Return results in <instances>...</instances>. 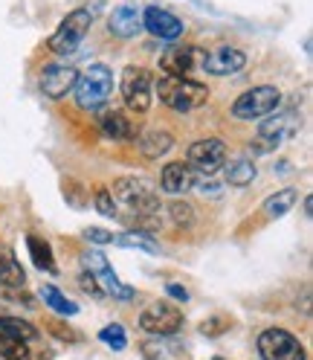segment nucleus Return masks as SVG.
<instances>
[{
    "label": "nucleus",
    "instance_id": "a211bd4d",
    "mask_svg": "<svg viewBox=\"0 0 313 360\" xmlns=\"http://www.w3.org/2000/svg\"><path fill=\"white\" fill-rule=\"evenodd\" d=\"M194 186V172L189 169V163L177 160V163H166L163 174H160V189L168 195H183Z\"/></svg>",
    "mask_w": 313,
    "mask_h": 360
},
{
    "label": "nucleus",
    "instance_id": "9b49d317",
    "mask_svg": "<svg viewBox=\"0 0 313 360\" xmlns=\"http://www.w3.org/2000/svg\"><path fill=\"white\" fill-rule=\"evenodd\" d=\"M140 328L156 337H168L183 328V311L174 302H151L140 314Z\"/></svg>",
    "mask_w": 313,
    "mask_h": 360
},
{
    "label": "nucleus",
    "instance_id": "9d476101",
    "mask_svg": "<svg viewBox=\"0 0 313 360\" xmlns=\"http://www.w3.org/2000/svg\"><path fill=\"white\" fill-rule=\"evenodd\" d=\"M81 262H84V270H87V274H93V279L99 282V288L105 290L107 297H114V300H119V302H131L133 297H137V290L119 282V276L114 274V267L107 264V259H105L99 250L81 256Z\"/></svg>",
    "mask_w": 313,
    "mask_h": 360
},
{
    "label": "nucleus",
    "instance_id": "4be33fe9",
    "mask_svg": "<svg viewBox=\"0 0 313 360\" xmlns=\"http://www.w3.org/2000/svg\"><path fill=\"white\" fill-rule=\"evenodd\" d=\"M171 146H174V137L168 131H148V134H142V140H140V148H142V154L148 157V160H156V157L168 154Z\"/></svg>",
    "mask_w": 313,
    "mask_h": 360
},
{
    "label": "nucleus",
    "instance_id": "c9c22d12",
    "mask_svg": "<svg viewBox=\"0 0 313 360\" xmlns=\"http://www.w3.org/2000/svg\"><path fill=\"white\" fill-rule=\"evenodd\" d=\"M166 294H168L171 300H177V302H189V290H186L183 285H177V282H168V285H166Z\"/></svg>",
    "mask_w": 313,
    "mask_h": 360
},
{
    "label": "nucleus",
    "instance_id": "c85d7f7f",
    "mask_svg": "<svg viewBox=\"0 0 313 360\" xmlns=\"http://www.w3.org/2000/svg\"><path fill=\"white\" fill-rule=\"evenodd\" d=\"M99 340H102V343H107L110 349H116V352H122V349L128 346L125 328H122L119 323H110V326H105V328L99 331Z\"/></svg>",
    "mask_w": 313,
    "mask_h": 360
},
{
    "label": "nucleus",
    "instance_id": "4468645a",
    "mask_svg": "<svg viewBox=\"0 0 313 360\" xmlns=\"http://www.w3.org/2000/svg\"><path fill=\"white\" fill-rule=\"evenodd\" d=\"M142 30H148L154 38H160V41H177V38L183 35L186 24L177 15H171L168 9L148 6L142 12Z\"/></svg>",
    "mask_w": 313,
    "mask_h": 360
},
{
    "label": "nucleus",
    "instance_id": "39448f33",
    "mask_svg": "<svg viewBox=\"0 0 313 360\" xmlns=\"http://www.w3.org/2000/svg\"><path fill=\"white\" fill-rule=\"evenodd\" d=\"M91 24H93V15L87 9H73L70 15H67L58 30L50 35V44L47 47L55 53V56H70L79 50V44L84 41V35L91 32Z\"/></svg>",
    "mask_w": 313,
    "mask_h": 360
},
{
    "label": "nucleus",
    "instance_id": "f3484780",
    "mask_svg": "<svg viewBox=\"0 0 313 360\" xmlns=\"http://www.w3.org/2000/svg\"><path fill=\"white\" fill-rule=\"evenodd\" d=\"M107 30L116 38H137L142 32V15L133 6H116L107 15Z\"/></svg>",
    "mask_w": 313,
    "mask_h": 360
},
{
    "label": "nucleus",
    "instance_id": "20e7f679",
    "mask_svg": "<svg viewBox=\"0 0 313 360\" xmlns=\"http://www.w3.org/2000/svg\"><path fill=\"white\" fill-rule=\"evenodd\" d=\"M279 105H281V90L273 84H258V87H250L247 94H241L232 102V117L244 120V122L264 120V117H270Z\"/></svg>",
    "mask_w": 313,
    "mask_h": 360
},
{
    "label": "nucleus",
    "instance_id": "a878e982",
    "mask_svg": "<svg viewBox=\"0 0 313 360\" xmlns=\"http://www.w3.org/2000/svg\"><path fill=\"white\" fill-rule=\"evenodd\" d=\"M255 174H258V172H255V163H253V160H235V163L227 166V184L244 189V186L253 184Z\"/></svg>",
    "mask_w": 313,
    "mask_h": 360
},
{
    "label": "nucleus",
    "instance_id": "aec40b11",
    "mask_svg": "<svg viewBox=\"0 0 313 360\" xmlns=\"http://www.w3.org/2000/svg\"><path fill=\"white\" fill-rule=\"evenodd\" d=\"M296 200H299V192L293 186H287V189H279L276 195H270L264 200V215L267 218H284L290 210L296 207Z\"/></svg>",
    "mask_w": 313,
    "mask_h": 360
},
{
    "label": "nucleus",
    "instance_id": "1a4fd4ad",
    "mask_svg": "<svg viewBox=\"0 0 313 360\" xmlns=\"http://www.w3.org/2000/svg\"><path fill=\"white\" fill-rule=\"evenodd\" d=\"M186 163L194 174L200 177H212L223 169V163H227V146H223V140L218 137H206V140H197L189 146V154H186Z\"/></svg>",
    "mask_w": 313,
    "mask_h": 360
},
{
    "label": "nucleus",
    "instance_id": "f03ea898",
    "mask_svg": "<svg viewBox=\"0 0 313 360\" xmlns=\"http://www.w3.org/2000/svg\"><path fill=\"white\" fill-rule=\"evenodd\" d=\"M114 200H119V204H125L133 215H137L140 221H151L160 215V195H156V189L151 186V180L145 177H119L114 184Z\"/></svg>",
    "mask_w": 313,
    "mask_h": 360
},
{
    "label": "nucleus",
    "instance_id": "dca6fc26",
    "mask_svg": "<svg viewBox=\"0 0 313 360\" xmlns=\"http://www.w3.org/2000/svg\"><path fill=\"white\" fill-rule=\"evenodd\" d=\"M140 352H142L145 360H186V346L177 343L174 334H168V337L151 334L148 340H142Z\"/></svg>",
    "mask_w": 313,
    "mask_h": 360
},
{
    "label": "nucleus",
    "instance_id": "2f4dec72",
    "mask_svg": "<svg viewBox=\"0 0 313 360\" xmlns=\"http://www.w3.org/2000/svg\"><path fill=\"white\" fill-rule=\"evenodd\" d=\"M96 210L105 215V218H116L119 215V210H116V200H114V195H110V189H96Z\"/></svg>",
    "mask_w": 313,
    "mask_h": 360
},
{
    "label": "nucleus",
    "instance_id": "0eeeda50",
    "mask_svg": "<svg viewBox=\"0 0 313 360\" xmlns=\"http://www.w3.org/2000/svg\"><path fill=\"white\" fill-rule=\"evenodd\" d=\"M119 90H122V102L128 110L133 114H145L151 108V96H154V79L145 67H125L122 73V82H119Z\"/></svg>",
    "mask_w": 313,
    "mask_h": 360
},
{
    "label": "nucleus",
    "instance_id": "c756f323",
    "mask_svg": "<svg viewBox=\"0 0 313 360\" xmlns=\"http://www.w3.org/2000/svg\"><path fill=\"white\" fill-rule=\"evenodd\" d=\"M168 215H171L174 227H192V221H194V210H192V204H186V200H174L168 207Z\"/></svg>",
    "mask_w": 313,
    "mask_h": 360
},
{
    "label": "nucleus",
    "instance_id": "b1692460",
    "mask_svg": "<svg viewBox=\"0 0 313 360\" xmlns=\"http://www.w3.org/2000/svg\"><path fill=\"white\" fill-rule=\"evenodd\" d=\"M27 250H29V256H32V264L38 267V270H47V274H55V259H53V247L44 241V238H38V236H29L27 238Z\"/></svg>",
    "mask_w": 313,
    "mask_h": 360
},
{
    "label": "nucleus",
    "instance_id": "f257e3e1",
    "mask_svg": "<svg viewBox=\"0 0 313 360\" xmlns=\"http://www.w3.org/2000/svg\"><path fill=\"white\" fill-rule=\"evenodd\" d=\"M156 96L177 114H189L209 102V87L189 76H160L156 79Z\"/></svg>",
    "mask_w": 313,
    "mask_h": 360
},
{
    "label": "nucleus",
    "instance_id": "2eb2a0df",
    "mask_svg": "<svg viewBox=\"0 0 313 360\" xmlns=\"http://www.w3.org/2000/svg\"><path fill=\"white\" fill-rule=\"evenodd\" d=\"M200 56L204 50L197 47H180V44H174V47H166L163 56H160V67L166 70V76H189L192 70L200 67Z\"/></svg>",
    "mask_w": 313,
    "mask_h": 360
},
{
    "label": "nucleus",
    "instance_id": "473e14b6",
    "mask_svg": "<svg viewBox=\"0 0 313 360\" xmlns=\"http://www.w3.org/2000/svg\"><path fill=\"white\" fill-rule=\"evenodd\" d=\"M200 331H204L206 337H220V334H227V331H229V317H223V314H215V317L204 320Z\"/></svg>",
    "mask_w": 313,
    "mask_h": 360
},
{
    "label": "nucleus",
    "instance_id": "72a5a7b5",
    "mask_svg": "<svg viewBox=\"0 0 313 360\" xmlns=\"http://www.w3.org/2000/svg\"><path fill=\"white\" fill-rule=\"evenodd\" d=\"M79 288L84 290V294H91V297H96V300H102V297H105V290L99 288V282L93 279V274H87V270H84V274L79 276Z\"/></svg>",
    "mask_w": 313,
    "mask_h": 360
},
{
    "label": "nucleus",
    "instance_id": "e433bc0d",
    "mask_svg": "<svg viewBox=\"0 0 313 360\" xmlns=\"http://www.w3.org/2000/svg\"><path fill=\"white\" fill-rule=\"evenodd\" d=\"M212 360H223V357H212Z\"/></svg>",
    "mask_w": 313,
    "mask_h": 360
},
{
    "label": "nucleus",
    "instance_id": "f8f14e48",
    "mask_svg": "<svg viewBox=\"0 0 313 360\" xmlns=\"http://www.w3.org/2000/svg\"><path fill=\"white\" fill-rule=\"evenodd\" d=\"M247 67V56H244L238 47H215V50H204L200 56V70H206L212 76H235Z\"/></svg>",
    "mask_w": 313,
    "mask_h": 360
},
{
    "label": "nucleus",
    "instance_id": "7ed1b4c3",
    "mask_svg": "<svg viewBox=\"0 0 313 360\" xmlns=\"http://www.w3.org/2000/svg\"><path fill=\"white\" fill-rule=\"evenodd\" d=\"M110 94H114V73L105 64H91L73 84V96L81 110H99Z\"/></svg>",
    "mask_w": 313,
    "mask_h": 360
},
{
    "label": "nucleus",
    "instance_id": "7c9ffc66",
    "mask_svg": "<svg viewBox=\"0 0 313 360\" xmlns=\"http://www.w3.org/2000/svg\"><path fill=\"white\" fill-rule=\"evenodd\" d=\"M47 328H50V334L55 337V340H61V343H79L81 340V334L76 328H70L64 320H50Z\"/></svg>",
    "mask_w": 313,
    "mask_h": 360
},
{
    "label": "nucleus",
    "instance_id": "423d86ee",
    "mask_svg": "<svg viewBox=\"0 0 313 360\" xmlns=\"http://www.w3.org/2000/svg\"><path fill=\"white\" fill-rule=\"evenodd\" d=\"M299 131V117L293 110H284V114H276L270 120H264L258 128V137L250 143L253 154H270L273 148H279L281 143H287L293 134Z\"/></svg>",
    "mask_w": 313,
    "mask_h": 360
},
{
    "label": "nucleus",
    "instance_id": "ddd939ff",
    "mask_svg": "<svg viewBox=\"0 0 313 360\" xmlns=\"http://www.w3.org/2000/svg\"><path fill=\"white\" fill-rule=\"evenodd\" d=\"M79 79V70L70 64H47L41 73V94L50 99H64L73 94V84Z\"/></svg>",
    "mask_w": 313,
    "mask_h": 360
},
{
    "label": "nucleus",
    "instance_id": "6ab92c4d",
    "mask_svg": "<svg viewBox=\"0 0 313 360\" xmlns=\"http://www.w3.org/2000/svg\"><path fill=\"white\" fill-rule=\"evenodd\" d=\"M99 128H102V134L107 140H131L133 134V125H131V120L122 114V110H105V114L99 117Z\"/></svg>",
    "mask_w": 313,
    "mask_h": 360
},
{
    "label": "nucleus",
    "instance_id": "cd10ccee",
    "mask_svg": "<svg viewBox=\"0 0 313 360\" xmlns=\"http://www.w3.org/2000/svg\"><path fill=\"white\" fill-rule=\"evenodd\" d=\"M29 349L24 340H15V337H4L0 340V360H27Z\"/></svg>",
    "mask_w": 313,
    "mask_h": 360
},
{
    "label": "nucleus",
    "instance_id": "393cba45",
    "mask_svg": "<svg viewBox=\"0 0 313 360\" xmlns=\"http://www.w3.org/2000/svg\"><path fill=\"white\" fill-rule=\"evenodd\" d=\"M41 300L47 302L55 314H61V317H76V314H79V305L67 300L55 285H44V288H41Z\"/></svg>",
    "mask_w": 313,
    "mask_h": 360
},
{
    "label": "nucleus",
    "instance_id": "6e6552de",
    "mask_svg": "<svg viewBox=\"0 0 313 360\" xmlns=\"http://www.w3.org/2000/svg\"><path fill=\"white\" fill-rule=\"evenodd\" d=\"M258 354L261 360H307L305 346L299 337L284 328H267L258 334Z\"/></svg>",
    "mask_w": 313,
    "mask_h": 360
},
{
    "label": "nucleus",
    "instance_id": "bb28decb",
    "mask_svg": "<svg viewBox=\"0 0 313 360\" xmlns=\"http://www.w3.org/2000/svg\"><path fill=\"white\" fill-rule=\"evenodd\" d=\"M114 244H122V247H137V250L151 253V256L160 253V244H156V241L151 238V233H145V230H131V233H125V236H116V238H114Z\"/></svg>",
    "mask_w": 313,
    "mask_h": 360
},
{
    "label": "nucleus",
    "instance_id": "412c9836",
    "mask_svg": "<svg viewBox=\"0 0 313 360\" xmlns=\"http://www.w3.org/2000/svg\"><path fill=\"white\" fill-rule=\"evenodd\" d=\"M0 285H4L6 290H20V288L27 285L24 267H20V262H18L12 253L0 256Z\"/></svg>",
    "mask_w": 313,
    "mask_h": 360
},
{
    "label": "nucleus",
    "instance_id": "5701e85b",
    "mask_svg": "<svg viewBox=\"0 0 313 360\" xmlns=\"http://www.w3.org/2000/svg\"><path fill=\"white\" fill-rule=\"evenodd\" d=\"M4 337H15V340H38V328L27 320H18V317H0V340Z\"/></svg>",
    "mask_w": 313,
    "mask_h": 360
},
{
    "label": "nucleus",
    "instance_id": "f704fd0d",
    "mask_svg": "<svg viewBox=\"0 0 313 360\" xmlns=\"http://www.w3.org/2000/svg\"><path fill=\"white\" fill-rule=\"evenodd\" d=\"M84 238L87 241H93V244H114V233H107V230H102V227H87L84 230Z\"/></svg>",
    "mask_w": 313,
    "mask_h": 360
}]
</instances>
